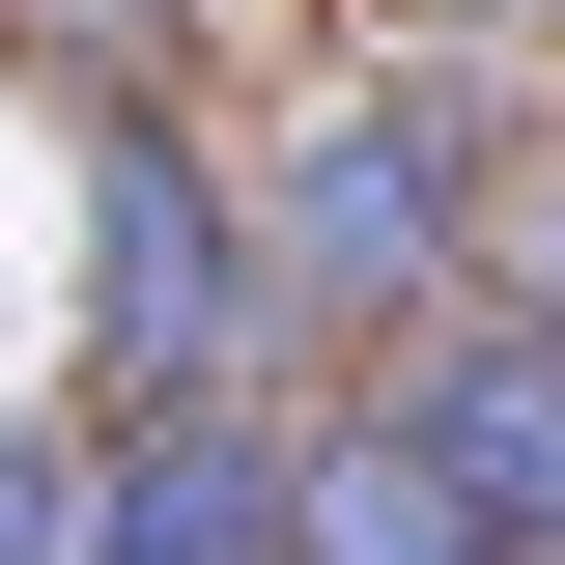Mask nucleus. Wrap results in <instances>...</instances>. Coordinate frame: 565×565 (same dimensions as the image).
Segmentation results:
<instances>
[{
  "mask_svg": "<svg viewBox=\"0 0 565 565\" xmlns=\"http://www.w3.org/2000/svg\"><path fill=\"white\" fill-rule=\"evenodd\" d=\"M396 452H424V509L481 565H565V311H481V282H452L396 340Z\"/></svg>",
  "mask_w": 565,
  "mask_h": 565,
  "instance_id": "nucleus-1",
  "label": "nucleus"
},
{
  "mask_svg": "<svg viewBox=\"0 0 565 565\" xmlns=\"http://www.w3.org/2000/svg\"><path fill=\"white\" fill-rule=\"evenodd\" d=\"M85 255H114V367H141V424H170V396H226L255 255H226V199H199V141H170V114H114V141H85Z\"/></svg>",
  "mask_w": 565,
  "mask_h": 565,
  "instance_id": "nucleus-2",
  "label": "nucleus"
},
{
  "mask_svg": "<svg viewBox=\"0 0 565 565\" xmlns=\"http://www.w3.org/2000/svg\"><path fill=\"white\" fill-rule=\"evenodd\" d=\"M452 141H481V114H311V170H282V282L452 311Z\"/></svg>",
  "mask_w": 565,
  "mask_h": 565,
  "instance_id": "nucleus-3",
  "label": "nucleus"
},
{
  "mask_svg": "<svg viewBox=\"0 0 565 565\" xmlns=\"http://www.w3.org/2000/svg\"><path fill=\"white\" fill-rule=\"evenodd\" d=\"M85 565H282V452L226 396H170L141 452H85Z\"/></svg>",
  "mask_w": 565,
  "mask_h": 565,
  "instance_id": "nucleus-4",
  "label": "nucleus"
},
{
  "mask_svg": "<svg viewBox=\"0 0 565 565\" xmlns=\"http://www.w3.org/2000/svg\"><path fill=\"white\" fill-rule=\"evenodd\" d=\"M282 565H481V537L424 509V452H396V424H340V452H282Z\"/></svg>",
  "mask_w": 565,
  "mask_h": 565,
  "instance_id": "nucleus-5",
  "label": "nucleus"
},
{
  "mask_svg": "<svg viewBox=\"0 0 565 565\" xmlns=\"http://www.w3.org/2000/svg\"><path fill=\"white\" fill-rule=\"evenodd\" d=\"M0 565H85V452L57 424H0Z\"/></svg>",
  "mask_w": 565,
  "mask_h": 565,
  "instance_id": "nucleus-6",
  "label": "nucleus"
}]
</instances>
